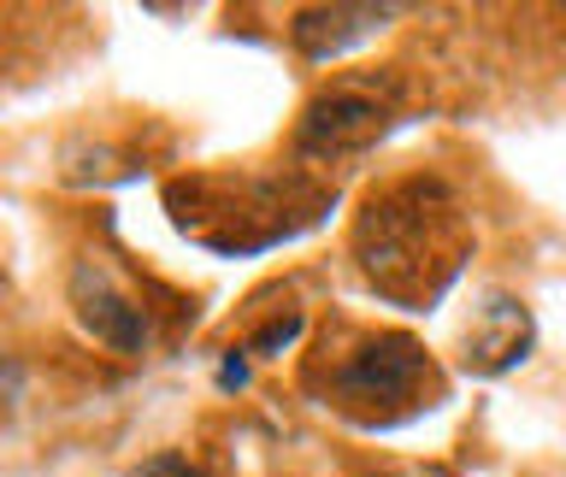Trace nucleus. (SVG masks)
<instances>
[{
    "mask_svg": "<svg viewBox=\"0 0 566 477\" xmlns=\"http://www.w3.org/2000/svg\"><path fill=\"white\" fill-rule=\"evenodd\" d=\"M407 194H413V201H401V194L371 201V212L360 219V265L378 289H389L396 300H407V307H431L437 277L424 272V265H431V254L442 247L449 206L424 212V183H407Z\"/></svg>",
    "mask_w": 566,
    "mask_h": 477,
    "instance_id": "nucleus-1",
    "label": "nucleus"
},
{
    "mask_svg": "<svg viewBox=\"0 0 566 477\" xmlns=\"http://www.w3.org/2000/svg\"><path fill=\"white\" fill-rule=\"evenodd\" d=\"M18 395H24V365L12 353H0V413H12Z\"/></svg>",
    "mask_w": 566,
    "mask_h": 477,
    "instance_id": "nucleus-9",
    "label": "nucleus"
},
{
    "mask_svg": "<svg viewBox=\"0 0 566 477\" xmlns=\"http://www.w3.org/2000/svg\"><path fill=\"white\" fill-rule=\"evenodd\" d=\"M531 353V312L513 295H490L478 325L467 330V371L478 378H502L507 365H520Z\"/></svg>",
    "mask_w": 566,
    "mask_h": 477,
    "instance_id": "nucleus-5",
    "label": "nucleus"
},
{
    "mask_svg": "<svg viewBox=\"0 0 566 477\" xmlns=\"http://www.w3.org/2000/svg\"><path fill=\"white\" fill-rule=\"evenodd\" d=\"M130 477H207V471H195L184 454H154V459H142Z\"/></svg>",
    "mask_w": 566,
    "mask_h": 477,
    "instance_id": "nucleus-8",
    "label": "nucleus"
},
{
    "mask_svg": "<svg viewBox=\"0 0 566 477\" xmlns=\"http://www.w3.org/2000/svg\"><path fill=\"white\" fill-rule=\"evenodd\" d=\"M219 378H224V383H242V378H248V365L237 360V353H230V360L219 365Z\"/></svg>",
    "mask_w": 566,
    "mask_h": 477,
    "instance_id": "nucleus-10",
    "label": "nucleus"
},
{
    "mask_svg": "<svg viewBox=\"0 0 566 477\" xmlns=\"http://www.w3.org/2000/svg\"><path fill=\"white\" fill-rule=\"evenodd\" d=\"M295 336H301V312H283L277 325H265V330L254 336V353H277L283 342H295Z\"/></svg>",
    "mask_w": 566,
    "mask_h": 477,
    "instance_id": "nucleus-7",
    "label": "nucleus"
},
{
    "mask_svg": "<svg viewBox=\"0 0 566 477\" xmlns=\"http://www.w3.org/2000/svg\"><path fill=\"white\" fill-rule=\"evenodd\" d=\"M442 395V378L413 336H371L354 360L336 371V406L366 424H396Z\"/></svg>",
    "mask_w": 566,
    "mask_h": 477,
    "instance_id": "nucleus-2",
    "label": "nucleus"
},
{
    "mask_svg": "<svg viewBox=\"0 0 566 477\" xmlns=\"http://www.w3.org/2000/svg\"><path fill=\"white\" fill-rule=\"evenodd\" d=\"M389 124H396V100L371 83H336L325 88L307 113H301V130H295V148L307 159H336V153H354V148H371Z\"/></svg>",
    "mask_w": 566,
    "mask_h": 477,
    "instance_id": "nucleus-3",
    "label": "nucleus"
},
{
    "mask_svg": "<svg viewBox=\"0 0 566 477\" xmlns=\"http://www.w3.org/2000/svg\"><path fill=\"white\" fill-rule=\"evenodd\" d=\"M389 18H396V7H371V0H348V7H307L295 12V47L307 53V60H336V53L360 47L366 35H378Z\"/></svg>",
    "mask_w": 566,
    "mask_h": 477,
    "instance_id": "nucleus-6",
    "label": "nucleus"
},
{
    "mask_svg": "<svg viewBox=\"0 0 566 477\" xmlns=\"http://www.w3.org/2000/svg\"><path fill=\"white\" fill-rule=\"evenodd\" d=\"M71 307H77L83 330L95 336V342H106L113 353H142L148 348V318H142V307L101 272L95 259H83L77 272H71Z\"/></svg>",
    "mask_w": 566,
    "mask_h": 477,
    "instance_id": "nucleus-4",
    "label": "nucleus"
}]
</instances>
